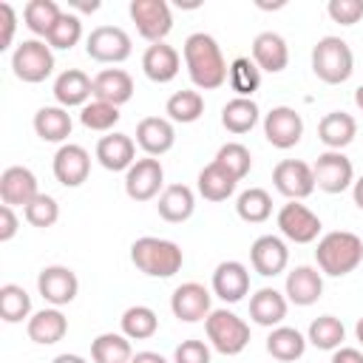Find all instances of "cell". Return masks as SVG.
Returning <instances> with one entry per match:
<instances>
[{"label":"cell","instance_id":"obj_56","mask_svg":"<svg viewBox=\"0 0 363 363\" xmlns=\"http://www.w3.org/2000/svg\"><path fill=\"white\" fill-rule=\"evenodd\" d=\"M354 105L363 111V85H357V88H354Z\"/></svg>","mask_w":363,"mask_h":363},{"label":"cell","instance_id":"obj_12","mask_svg":"<svg viewBox=\"0 0 363 363\" xmlns=\"http://www.w3.org/2000/svg\"><path fill=\"white\" fill-rule=\"evenodd\" d=\"M264 136L272 147H281V150H289L301 142L303 136V119L295 108L289 105H275L267 116H264Z\"/></svg>","mask_w":363,"mask_h":363},{"label":"cell","instance_id":"obj_33","mask_svg":"<svg viewBox=\"0 0 363 363\" xmlns=\"http://www.w3.org/2000/svg\"><path fill=\"white\" fill-rule=\"evenodd\" d=\"M267 352L281 363H292L306 352V337L292 326H275L267 337Z\"/></svg>","mask_w":363,"mask_h":363},{"label":"cell","instance_id":"obj_37","mask_svg":"<svg viewBox=\"0 0 363 363\" xmlns=\"http://www.w3.org/2000/svg\"><path fill=\"white\" fill-rule=\"evenodd\" d=\"M119 323H122V335L130 337V340H147V337H153L156 329H159L156 312H153L150 306H142V303L128 306V309L122 312V320H119Z\"/></svg>","mask_w":363,"mask_h":363},{"label":"cell","instance_id":"obj_58","mask_svg":"<svg viewBox=\"0 0 363 363\" xmlns=\"http://www.w3.org/2000/svg\"><path fill=\"white\" fill-rule=\"evenodd\" d=\"M130 363H136V360H130Z\"/></svg>","mask_w":363,"mask_h":363},{"label":"cell","instance_id":"obj_43","mask_svg":"<svg viewBox=\"0 0 363 363\" xmlns=\"http://www.w3.org/2000/svg\"><path fill=\"white\" fill-rule=\"evenodd\" d=\"M82 37V20L71 11H62V17L57 20V26L51 28V34L45 37V43L57 51H71Z\"/></svg>","mask_w":363,"mask_h":363},{"label":"cell","instance_id":"obj_52","mask_svg":"<svg viewBox=\"0 0 363 363\" xmlns=\"http://www.w3.org/2000/svg\"><path fill=\"white\" fill-rule=\"evenodd\" d=\"M68 6L71 9H79V11H85V14H91V11H96L99 9V0H68Z\"/></svg>","mask_w":363,"mask_h":363},{"label":"cell","instance_id":"obj_3","mask_svg":"<svg viewBox=\"0 0 363 363\" xmlns=\"http://www.w3.org/2000/svg\"><path fill=\"white\" fill-rule=\"evenodd\" d=\"M130 261L139 272L150 278H170L182 269L184 252L176 241L156 238V235H142L130 244Z\"/></svg>","mask_w":363,"mask_h":363},{"label":"cell","instance_id":"obj_41","mask_svg":"<svg viewBox=\"0 0 363 363\" xmlns=\"http://www.w3.org/2000/svg\"><path fill=\"white\" fill-rule=\"evenodd\" d=\"M164 113L170 122H182V125H190L196 122L201 113H204V96L199 91H176L167 105H164Z\"/></svg>","mask_w":363,"mask_h":363},{"label":"cell","instance_id":"obj_22","mask_svg":"<svg viewBox=\"0 0 363 363\" xmlns=\"http://www.w3.org/2000/svg\"><path fill=\"white\" fill-rule=\"evenodd\" d=\"M179 65H182L179 51L173 45H167V43H153L142 54V71H145V77L150 82H159V85L176 79Z\"/></svg>","mask_w":363,"mask_h":363},{"label":"cell","instance_id":"obj_34","mask_svg":"<svg viewBox=\"0 0 363 363\" xmlns=\"http://www.w3.org/2000/svg\"><path fill=\"white\" fill-rule=\"evenodd\" d=\"M91 357L94 363H130L133 360L130 337L116 335V332H102L91 343Z\"/></svg>","mask_w":363,"mask_h":363},{"label":"cell","instance_id":"obj_36","mask_svg":"<svg viewBox=\"0 0 363 363\" xmlns=\"http://www.w3.org/2000/svg\"><path fill=\"white\" fill-rule=\"evenodd\" d=\"M60 17H62V9L54 0H28L26 9H23L26 28L37 37H48Z\"/></svg>","mask_w":363,"mask_h":363},{"label":"cell","instance_id":"obj_55","mask_svg":"<svg viewBox=\"0 0 363 363\" xmlns=\"http://www.w3.org/2000/svg\"><path fill=\"white\" fill-rule=\"evenodd\" d=\"M51 363H88V360L79 357V354H68V352H65V354H57Z\"/></svg>","mask_w":363,"mask_h":363},{"label":"cell","instance_id":"obj_31","mask_svg":"<svg viewBox=\"0 0 363 363\" xmlns=\"http://www.w3.org/2000/svg\"><path fill=\"white\" fill-rule=\"evenodd\" d=\"M71 113L62 105H45L34 113V130L43 142H65L71 136Z\"/></svg>","mask_w":363,"mask_h":363},{"label":"cell","instance_id":"obj_42","mask_svg":"<svg viewBox=\"0 0 363 363\" xmlns=\"http://www.w3.org/2000/svg\"><path fill=\"white\" fill-rule=\"evenodd\" d=\"M31 315V295L17 284L0 286V318L6 323H20Z\"/></svg>","mask_w":363,"mask_h":363},{"label":"cell","instance_id":"obj_6","mask_svg":"<svg viewBox=\"0 0 363 363\" xmlns=\"http://www.w3.org/2000/svg\"><path fill=\"white\" fill-rule=\"evenodd\" d=\"M11 71L23 82H43L54 71V51L43 40H23L11 54Z\"/></svg>","mask_w":363,"mask_h":363},{"label":"cell","instance_id":"obj_2","mask_svg":"<svg viewBox=\"0 0 363 363\" xmlns=\"http://www.w3.org/2000/svg\"><path fill=\"white\" fill-rule=\"evenodd\" d=\"M315 261H318V269L323 275L343 278V275H349L352 269H357L363 264V241H360V235L346 233V230L326 233L318 241Z\"/></svg>","mask_w":363,"mask_h":363},{"label":"cell","instance_id":"obj_49","mask_svg":"<svg viewBox=\"0 0 363 363\" xmlns=\"http://www.w3.org/2000/svg\"><path fill=\"white\" fill-rule=\"evenodd\" d=\"M14 28H17V14L11 3H0V51H6L14 40Z\"/></svg>","mask_w":363,"mask_h":363},{"label":"cell","instance_id":"obj_30","mask_svg":"<svg viewBox=\"0 0 363 363\" xmlns=\"http://www.w3.org/2000/svg\"><path fill=\"white\" fill-rule=\"evenodd\" d=\"M354 133H357V122H354V116L346 113V111H332V113H326V116L320 119V125H318V139H320L329 150L346 147V145L354 139Z\"/></svg>","mask_w":363,"mask_h":363},{"label":"cell","instance_id":"obj_15","mask_svg":"<svg viewBox=\"0 0 363 363\" xmlns=\"http://www.w3.org/2000/svg\"><path fill=\"white\" fill-rule=\"evenodd\" d=\"M37 196H40V190H37V176H34L28 167L11 164V167L3 170V176H0V199H3V204H9V207H23V210H26Z\"/></svg>","mask_w":363,"mask_h":363},{"label":"cell","instance_id":"obj_44","mask_svg":"<svg viewBox=\"0 0 363 363\" xmlns=\"http://www.w3.org/2000/svg\"><path fill=\"white\" fill-rule=\"evenodd\" d=\"M119 108L116 105H108V102H88L82 111H79V122L88 128V130H99V133H108L116 122H119Z\"/></svg>","mask_w":363,"mask_h":363},{"label":"cell","instance_id":"obj_29","mask_svg":"<svg viewBox=\"0 0 363 363\" xmlns=\"http://www.w3.org/2000/svg\"><path fill=\"white\" fill-rule=\"evenodd\" d=\"M28 337L40 346H51V343H60L68 332V318L60 312V309H40L28 318V326H26Z\"/></svg>","mask_w":363,"mask_h":363},{"label":"cell","instance_id":"obj_1","mask_svg":"<svg viewBox=\"0 0 363 363\" xmlns=\"http://www.w3.org/2000/svg\"><path fill=\"white\" fill-rule=\"evenodd\" d=\"M184 65H187V74H190V82L201 91H216L227 82V74H230V65L224 62V54H221V45L216 43V37L204 34V31H196L184 40Z\"/></svg>","mask_w":363,"mask_h":363},{"label":"cell","instance_id":"obj_11","mask_svg":"<svg viewBox=\"0 0 363 363\" xmlns=\"http://www.w3.org/2000/svg\"><path fill=\"white\" fill-rule=\"evenodd\" d=\"M272 184L281 196H286L289 201H301L306 196H312L315 190V173L312 164L301 162V159H284L275 164L272 170Z\"/></svg>","mask_w":363,"mask_h":363},{"label":"cell","instance_id":"obj_46","mask_svg":"<svg viewBox=\"0 0 363 363\" xmlns=\"http://www.w3.org/2000/svg\"><path fill=\"white\" fill-rule=\"evenodd\" d=\"M23 216H26V221H28L31 227L45 230V227H54V224H57V218H60V204H57L54 196L40 193V196L23 210Z\"/></svg>","mask_w":363,"mask_h":363},{"label":"cell","instance_id":"obj_54","mask_svg":"<svg viewBox=\"0 0 363 363\" xmlns=\"http://www.w3.org/2000/svg\"><path fill=\"white\" fill-rule=\"evenodd\" d=\"M352 196H354V204L363 210V176L354 179V184H352Z\"/></svg>","mask_w":363,"mask_h":363},{"label":"cell","instance_id":"obj_10","mask_svg":"<svg viewBox=\"0 0 363 363\" xmlns=\"http://www.w3.org/2000/svg\"><path fill=\"white\" fill-rule=\"evenodd\" d=\"M312 173H315V187H320L323 193H343L349 184H354L352 159L343 156L340 150L320 153L312 164Z\"/></svg>","mask_w":363,"mask_h":363},{"label":"cell","instance_id":"obj_19","mask_svg":"<svg viewBox=\"0 0 363 363\" xmlns=\"http://www.w3.org/2000/svg\"><path fill=\"white\" fill-rule=\"evenodd\" d=\"M136 145L147 153V156H164L173 145H176V130L173 122L164 116H145L136 125Z\"/></svg>","mask_w":363,"mask_h":363},{"label":"cell","instance_id":"obj_20","mask_svg":"<svg viewBox=\"0 0 363 363\" xmlns=\"http://www.w3.org/2000/svg\"><path fill=\"white\" fill-rule=\"evenodd\" d=\"M91 96H94V79L79 68H68L54 79V99L65 111L68 108H85Z\"/></svg>","mask_w":363,"mask_h":363},{"label":"cell","instance_id":"obj_35","mask_svg":"<svg viewBox=\"0 0 363 363\" xmlns=\"http://www.w3.org/2000/svg\"><path fill=\"white\" fill-rule=\"evenodd\" d=\"M255 122H258V105H255L252 99L235 96V99H230V102L221 108V125H224L230 133H235V136L250 133V130L255 128Z\"/></svg>","mask_w":363,"mask_h":363},{"label":"cell","instance_id":"obj_23","mask_svg":"<svg viewBox=\"0 0 363 363\" xmlns=\"http://www.w3.org/2000/svg\"><path fill=\"white\" fill-rule=\"evenodd\" d=\"M286 301H292L295 306H312L318 303V298L323 295V278L315 267L303 264L295 267L292 272H286Z\"/></svg>","mask_w":363,"mask_h":363},{"label":"cell","instance_id":"obj_7","mask_svg":"<svg viewBox=\"0 0 363 363\" xmlns=\"http://www.w3.org/2000/svg\"><path fill=\"white\" fill-rule=\"evenodd\" d=\"M128 14L136 23V31L150 45L153 43H164V37L173 28V14H170V6L164 0H130Z\"/></svg>","mask_w":363,"mask_h":363},{"label":"cell","instance_id":"obj_45","mask_svg":"<svg viewBox=\"0 0 363 363\" xmlns=\"http://www.w3.org/2000/svg\"><path fill=\"white\" fill-rule=\"evenodd\" d=\"M216 162L221 164V167H227L238 182L250 173V167H252V156H250V150L241 145V142H227V145H221L218 147V153H216Z\"/></svg>","mask_w":363,"mask_h":363},{"label":"cell","instance_id":"obj_53","mask_svg":"<svg viewBox=\"0 0 363 363\" xmlns=\"http://www.w3.org/2000/svg\"><path fill=\"white\" fill-rule=\"evenodd\" d=\"M133 360H136V363H167V360H164L159 352H139Z\"/></svg>","mask_w":363,"mask_h":363},{"label":"cell","instance_id":"obj_39","mask_svg":"<svg viewBox=\"0 0 363 363\" xmlns=\"http://www.w3.org/2000/svg\"><path fill=\"white\" fill-rule=\"evenodd\" d=\"M343 337H346V329H343V323H340L335 315H320V318H315V320L309 323V335H306V340H309L315 349H323V352L340 349Z\"/></svg>","mask_w":363,"mask_h":363},{"label":"cell","instance_id":"obj_18","mask_svg":"<svg viewBox=\"0 0 363 363\" xmlns=\"http://www.w3.org/2000/svg\"><path fill=\"white\" fill-rule=\"evenodd\" d=\"M91 173V156L82 145H62L54 153V179L62 187H79Z\"/></svg>","mask_w":363,"mask_h":363},{"label":"cell","instance_id":"obj_14","mask_svg":"<svg viewBox=\"0 0 363 363\" xmlns=\"http://www.w3.org/2000/svg\"><path fill=\"white\" fill-rule=\"evenodd\" d=\"M37 289L40 295L51 303V306H65L77 298L79 292V281L74 275V269L62 267V264H51V267H43L40 275H37Z\"/></svg>","mask_w":363,"mask_h":363},{"label":"cell","instance_id":"obj_8","mask_svg":"<svg viewBox=\"0 0 363 363\" xmlns=\"http://www.w3.org/2000/svg\"><path fill=\"white\" fill-rule=\"evenodd\" d=\"M130 37L119 26H96L85 37V54L96 62H125L130 57Z\"/></svg>","mask_w":363,"mask_h":363},{"label":"cell","instance_id":"obj_47","mask_svg":"<svg viewBox=\"0 0 363 363\" xmlns=\"http://www.w3.org/2000/svg\"><path fill=\"white\" fill-rule=\"evenodd\" d=\"M329 17L340 26H354L363 20V0H329Z\"/></svg>","mask_w":363,"mask_h":363},{"label":"cell","instance_id":"obj_51","mask_svg":"<svg viewBox=\"0 0 363 363\" xmlns=\"http://www.w3.org/2000/svg\"><path fill=\"white\" fill-rule=\"evenodd\" d=\"M332 363H363V354L352 346H340V349H335Z\"/></svg>","mask_w":363,"mask_h":363},{"label":"cell","instance_id":"obj_26","mask_svg":"<svg viewBox=\"0 0 363 363\" xmlns=\"http://www.w3.org/2000/svg\"><path fill=\"white\" fill-rule=\"evenodd\" d=\"M136 145L128 133H108L96 142V162L105 167V170H128L136 159Z\"/></svg>","mask_w":363,"mask_h":363},{"label":"cell","instance_id":"obj_21","mask_svg":"<svg viewBox=\"0 0 363 363\" xmlns=\"http://www.w3.org/2000/svg\"><path fill=\"white\" fill-rule=\"evenodd\" d=\"M213 292L224 303H238L250 292V272L241 261H221L213 272Z\"/></svg>","mask_w":363,"mask_h":363},{"label":"cell","instance_id":"obj_48","mask_svg":"<svg viewBox=\"0 0 363 363\" xmlns=\"http://www.w3.org/2000/svg\"><path fill=\"white\" fill-rule=\"evenodd\" d=\"M173 363H210V349L204 340H182L173 352Z\"/></svg>","mask_w":363,"mask_h":363},{"label":"cell","instance_id":"obj_13","mask_svg":"<svg viewBox=\"0 0 363 363\" xmlns=\"http://www.w3.org/2000/svg\"><path fill=\"white\" fill-rule=\"evenodd\" d=\"M320 218L298 201H289L278 210V230L284 233V238L295 241V244H312L320 235Z\"/></svg>","mask_w":363,"mask_h":363},{"label":"cell","instance_id":"obj_9","mask_svg":"<svg viewBox=\"0 0 363 363\" xmlns=\"http://www.w3.org/2000/svg\"><path fill=\"white\" fill-rule=\"evenodd\" d=\"M162 184H164V167L153 156L136 159L125 170V193L133 201H150L153 196H159Z\"/></svg>","mask_w":363,"mask_h":363},{"label":"cell","instance_id":"obj_32","mask_svg":"<svg viewBox=\"0 0 363 363\" xmlns=\"http://www.w3.org/2000/svg\"><path fill=\"white\" fill-rule=\"evenodd\" d=\"M235 184H238V179L227 167H221L216 159L207 167H201V173H199V193L207 201H224V199H230L233 190H235Z\"/></svg>","mask_w":363,"mask_h":363},{"label":"cell","instance_id":"obj_38","mask_svg":"<svg viewBox=\"0 0 363 363\" xmlns=\"http://www.w3.org/2000/svg\"><path fill=\"white\" fill-rule=\"evenodd\" d=\"M235 213L247 224H261V221H267L272 216V199H269V193L264 187H250V190H244L238 196Z\"/></svg>","mask_w":363,"mask_h":363},{"label":"cell","instance_id":"obj_50","mask_svg":"<svg viewBox=\"0 0 363 363\" xmlns=\"http://www.w3.org/2000/svg\"><path fill=\"white\" fill-rule=\"evenodd\" d=\"M17 230H20V221H17V216H14V207L3 204V207H0V241H3V244L11 241V238L17 235Z\"/></svg>","mask_w":363,"mask_h":363},{"label":"cell","instance_id":"obj_5","mask_svg":"<svg viewBox=\"0 0 363 363\" xmlns=\"http://www.w3.org/2000/svg\"><path fill=\"white\" fill-rule=\"evenodd\" d=\"M204 332H207V340L213 343V349L227 357L241 354L250 343V326L230 309H213L204 320Z\"/></svg>","mask_w":363,"mask_h":363},{"label":"cell","instance_id":"obj_57","mask_svg":"<svg viewBox=\"0 0 363 363\" xmlns=\"http://www.w3.org/2000/svg\"><path fill=\"white\" fill-rule=\"evenodd\" d=\"M354 335H357V340H360V343H363V318H360V320H357V326H354Z\"/></svg>","mask_w":363,"mask_h":363},{"label":"cell","instance_id":"obj_27","mask_svg":"<svg viewBox=\"0 0 363 363\" xmlns=\"http://www.w3.org/2000/svg\"><path fill=\"white\" fill-rule=\"evenodd\" d=\"M159 216L170 224H182L193 216L196 210V196L187 184H167L162 193H159V204H156Z\"/></svg>","mask_w":363,"mask_h":363},{"label":"cell","instance_id":"obj_4","mask_svg":"<svg viewBox=\"0 0 363 363\" xmlns=\"http://www.w3.org/2000/svg\"><path fill=\"white\" fill-rule=\"evenodd\" d=\"M312 71L326 85L346 82L352 77V71H354V57H352L349 43L335 37V34L320 37L315 43V48H312Z\"/></svg>","mask_w":363,"mask_h":363},{"label":"cell","instance_id":"obj_40","mask_svg":"<svg viewBox=\"0 0 363 363\" xmlns=\"http://www.w3.org/2000/svg\"><path fill=\"white\" fill-rule=\"evenodd\" d=\"M227 82H230V88H233L238 96L250 99V96L258 91V85H261V68H258L250 57H235V60L230 62Z\"/></svg>","mask_w":363,"mask_h":363},{"label":"cell","instance_id":"obj_16","mask_svg":"<svg viewBox=\"0 0 363 363\" xmlns=\"http://www.w3.org/2000/svg\"><path fill=\"white\" fill-rule=\"evenodd\" d=\"M250 264H252V269H255L258 275L275 278V275H281V272L286 269V264H289V250H286V244H284L278 235H261V238H255L252 247H250Z\"/></svg>","mask_w":363,"mask_h":363},{"label":"cell","instance_id":"obj_17","mask_svg":"<svg viewBox=\"0 0 363 363\" xmlns=\"http://www.w3.org/2000/svg\"><path fill=\"white\" fill-rule=\"evenodd\" d=\"M170 309L179 320L184 323H196V320H207V315L213 312L210 309V292L196 284V281H187L182 286L173 289L170 295Z\"/></svg>","mask_w":363,"mask_h":363},{"label":"cell","instance_id":"obj_25","mask_svg":"<svg viewBox=\"0 0 363 363\" xmlns=\"http://www.w3.org/2000/svg\"><path fill=\"white\" fill-rule=\"evenodd\" d=\"M133 96V79L122 68H105L94 77V99L108 105H125Z\"/></svg>","mask_w":363,"mask_h":363},{"label":"cell","instance_id":"obj_24","mask_svg":"<svg viewBox=\"0 0 363 363\" xmlns=\"http://www.w3.org/2000/svg\"><path fill=\"white\" fill-rule=\"evenodd\" d=\"M252 62L267 71V74H281L289 62V48H286V40L275 31H261L255 40H252Z\"/></svg>","mask_w":363,"mask_h":363},{"label":"cell","instance_id":"obj_28","mask_svg":"<svg viewBox=\"0 0 363 363\" xmlns=\"http://www.w3.org/2000/svg\"><path fill=\"white\" fill-rule=\"evenodd\" d=\"M250 318H252L258 326L275 329V326L286 318V295H281V292L272 289V286L258 289V292L250 298Z\"/></svg>","mask_w":363,"mask_h":363}]
</instances>
